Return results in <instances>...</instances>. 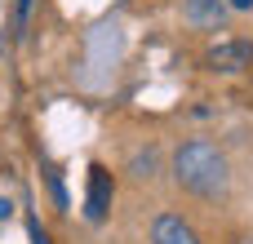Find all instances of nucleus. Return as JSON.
<instances>
[{"label": "nucleus", "instance_id": "f257e3e1", "mask_svg": "<svg viewBox=\"0 0 253 244\" xmlns=\"http://www.w3.org/2000/svg\"><path fill=\"white\" fill-rule=\"evenodd\" d=\"M173 178H178L182 191H191L200 200H218L227 191V182H231V164L213 142L191 138V142H182L173 151Z\"/></svg>", "mask_w": 253, "mask_h": 244}, {"label": "nucleus", "instance_id": "f03ea898", "mask_svg": "<svg viewBox=\"0 0 253 244\" xmlns=\"http://www.w3.org/2000/svg\"><path fill=\"white\" fill-rule=\"evenodd\" d=\"M205 67H209V71H227V76H236V71L253 67V44H249V40H218V44L205 53Z\"/></svg>", "mask_w": 253, "mask_h": 244}, {"label": "nucleus", "instance_id": "7ed1b4c3", "mask_svg": "<svg viewBox=\"0 0 253 244\" xmlns=\"http://www.w3.org/2000/svg\"><path fill=\"white\" fill-rule=\"evenodd\" d=\"M111 196H116L111 173H107L102 164H93V169H89V196H84V218H89V222H107V213H111Z\"/></svg>", "mask_w": 253, "mask_h": 244}, {"label": "nucleus", "instance_id": "20e7f679", "mask_svg": "<svg viewBox=\"0 0 253 244\" xmlns=\"http://www.w3.org/2000/svg\"><path fill=\"white\" fill-rule=\"evenodd\" d=\"M227 13H231L227 0H187V4H182V22H187V27H200V31L222 27Z\"/></svg>", "mask_w": 253, "mask_h": 244}, {"label": "nucleus", "instance_id": "39448f33", "mask_svg": "<svg viewBox=\"0 0 253 244\" xmlns=\"http://www.w3.org/2000/svg\"><path fill=\"white\" fill-rule=\"evenodd\" d=\"M151 244H200V236L191 231V222H182L178 213H160L151 222Z\"/></svg>", "mask_w": 253, "mask_h": 244}, {"label": "nucleus", "instance_id": "423d86ee", "mask_svg": "<svg viewBox=\"0 0 253 244\" xmlns=\"http://www.w3.org/2000/svg\"><path fill=\"white\" fill-rule=\"evenodd\" d=\"M129 169H133V178H156V151H138Z\"/></svg>", "mask_w": 253, "mask_h": 244}, {"label": "nucleus", "instance_id": "0eeeda50", "mask_svg": "<svg viewBox=\"0 0 253 244\" xmlns=\"http://www.w3.org/2000/svg\"><path fill=\"white\" fill-rule=\"evenodd\" d=\"M9 218H13V200H9V196H0V222H9Z\"/></svg>", "mask_w": 253, "mask_h": 244}, {"label": "nucleus", "instance_id": "6e6552de", "mask_svg": "<svg viewBox=\"0 0 253 244\" xmlns=\"http://www.w3.org/2000/svg\"><path fill=\"white\" fill-rule=\"evenodd\" d=\"M31 244H49V236L40 231V222H31Z\"/></svg>", "mask_w": 253, "mask_h": 244}, {"label": "nucleus", "instance_id": "1a4fd4ad", "mask_svg": "<svg viewBox=\"0 0 253 244\" xmlns=\"http://www.w3.org/2000/svg\"><path fill=\"white\" fill-rule=\"evenodd\" d=\"M227 9H253V0H227Z\"/></svg>", "mask_w": 253, "mask_h": 244}]
</instances>
